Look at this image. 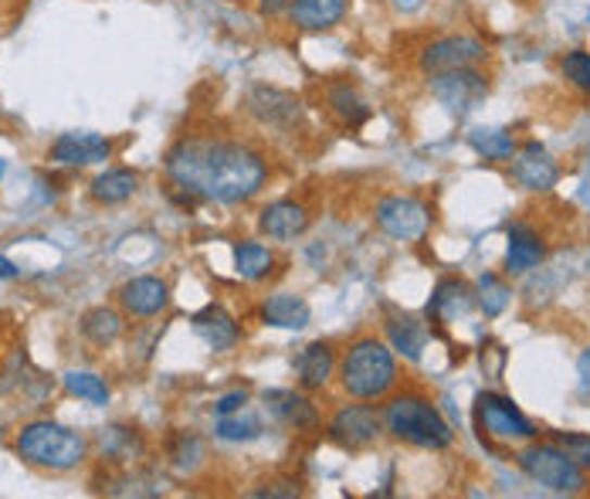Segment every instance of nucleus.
Returning <instances> with one entry per match:
<instances>
[{
	"label": "nucleus",
	"instance_id": "obj_29",
	"mask_svg": "<svg viewBox=\"0 0 590 499\" xmlns=\"http://www.w3.org/2000/svg\"><path fill=\"white\" fill-rule=\"evenodd\" d=\"M468 144H472V150L479 153V157L495 160V163L513 160V153H516L513 133H505V129H475V133L468 136Z\"/></svg>",
	"mask_w": 590,
	"mask_h": 499
},
{
	"label": "nucleus",
	"instance_id": "obj_20",
	"mask_svg": "<svg viewBox=\"0 0 590 499\" xmlns=\"http://www.w3.org/2000/svg\"><path fill=\"white\" fill-rule=\"evenodd\" d=\"M336 371V350L323 340L309 344L299 357H296V377L302 391H323Z\"/></svg>",
	"mask_w": 590,
	"mask_h": 499
},
{
	"label": "nucleus",
	"instance_id": "obj_12",
	"mask_svg": "<svg viewBox=\"0 0 590 499\" xmlns=\"http://www.w3.org/2000/svg\"><path fill=\"white\" fill-rule=\"evenodd\" d=\"M286 17L296 32L305 35H323L340 27L350 17V0H289Z\"/></svg>",
	"mask_w": 590,
	"mask_h": 499
},
{
	"label": "nucleus",
	"instance_id": "obj_33",
	"mask_svg": "<svg viewBox=\"0 0 590 499\" xmlns=\"http://www.w3.org/2000/svg\"><path fill=\"white\" fill-rule=\"evenodd\" d=\"M201 456H204L201 438L190 435V432H180V435L171 441V459H174V465H177V469H193V465H197V459H201Z\"/></svg>",
	"mask_w": 590,
	"mask_h": 499
},
{
	"label": "nucleus",
	"instance_id": "obj_28",
	"mask_svg": "<svg viewBox=\"0 0 590 499\" xmlns=\"http://www.w3.org/2000/svg\"><path fill=\"white\" fill-rule=\"evenodd\" d=\"M265 432L262 419L255 411H231V414H221L217 425H214V435L224 438V441H255L259 435Z\"/></svg>",
	"mask_w": 590,
	"mask_h": 499
},
{
	"label": "nucleus",
	"instance_id": "obj_36",
	"mask_svg": "<svg viewBox=\"0 0 590 499\" xmlns=\"http://www.w3.org/2000/svg\"><path fill=\"white\" fill-rule=\"evenodd\" d=\"M577 377H580V395L590 398V347L577 360Z\"/></svg>",
	"mask_w": 590,
	"mask_h": 499
},
{
	"label": "nucleus",
	"instance_id": "obj_31",
	"mask_svg": "<svg viewBox=\"0 0 590 499\" xmlns=\"http://www.w3.org/2000/svg\"><path fill=\"white\" fill-rule=\"evenodd\" d=\"M510 286H505L499 275H482L479 279V307L486 310V316H499L505 307H510Z\"/></svg>",
	"mask_w": 590,
	"mask_h": 499
},
{
	"label": "nucleus",
	"instance_id": "obj_6",
	"mask_svg": "<svg viewBox=\"0 0 590 499\" xmlns=\"http://www.w3.org/2000/svg\"><path fill=\"white\" fill-rule=\"evenodd\" d=\"M431 96L448 109L452 116H468L472 109H479L489 96V75H482L475 65L431 75Z\"/></svg>",
	"mask_w": 590,
	"mask_h": 499
},
{
	"label": "nucleus",
	"instance_id": "obj_7",
	"mask_svg": "<svg viewBox=\"0 0 590 499\" xmlns=\"http://www.w3.org/2000/svg\"><path fill=\"white\" fill-rule=\"evenodd\" d=\"M486 45L472 35H444L435 38L420 48L417 54V68L425 75H441V72H455V68H468V65H479L486 59Z\"/></svg>",
	"mask_w": 590,
	"mask_h": 499
},
{
	"label": "nucleus",
	"instance_id": "obj_18",
	"mask_svg": "<svg viewBox=\"0 0 590 499\" xmlns=\"http://www.w3.org/2000/svg\"><path fill=\"white\" fill-rule=\"evenodd\" d=\"M193 333L201 337L211 350L224 353V350H235L238 347V337H241V329L235 323V316L217 307V302H211V307H204L201 313L193 316Z\"/></svg>",
	"mask_w": 590,
	"mask_h": 499
},
{
	"label": "nucleus",
	"instance_id": "obj_38",
	"mask_svg": "<svg viewBox=\"0 0 590 499\" xmlns=\"http://www.w3.org/2000/svg\"><path fill=\"white\" fill-rule=\"evenodd\" d=\"M17 265L11 262V259H4V255H0V279H17Z\"/></svg>",
	"mask_w": 590,
	"mask_h": 499
},
{
	"label": "nucleus",
	"instance_id": "obj_10",
	"mask_svg": "<svg viewBox=\"0 0 590 499\" xmlns=\"http://www.w3.org/2000/svg\"><path fill=\"white\" fill-rule=\"evenodd\" d=\"M248 113L259 120V126L265 129H296L302 123V102L289 92V89H278V86H251L248 99Z\"/></svg>",
	"mask_w": 590,
	"mask_h": 499
},
{
	"label": "nucleus",
	"instance_id": "obj_23",
	"mask_svg": "<svg viewBox=\"0 0 590 499\" xmlns=\"http://www.w3.org/2000/svg\"><path fill=\"white\" fill-rule=\"evenodd\" d=\"M136 190H139V177H136V171H129V166H112V171H102V174L89 184L92 201H96V204H105V208L129 201Z\"/></svg>",
	"mask_w": 590,
	"mask_h": 499
},
{
	"label": "nucleus",
	"instance_id": "obj_11",
	"mask_svg": "<svg viewBox=\"0 0 590 499\" xmlns=\"http://www.w3.org/2000/svg\"><path fill=\"white\" fill-rule=\"evenodd\" d=\"M329 438L343 449H367L384 435V414L371 404H343L329 419Z\"/></svg>",
	"mask_w": 590,
	"mask_h": 499
},
{
	"label": "nucleus",
	"instance_id": "obj_4",
	"mask_svg": "<svg viewBox=\"0 0 590 499\" xmlns=\"http://www.w3.org/2000/svg\"><path fill=\"white\" fill-rule=\"evenodd\" d=\"M384 428L417 449L441 452L455 441L452 425L444 422V414L420 395H398L384 404Z\"/></svg>",
	"mask_w": 590,
	"mask_h": 499
},
{
	"label": "nucleus",
	"instance_id": "obj_19",
	"mask_svg": "<svg viewBox=\"0 0 590 499\" xmlns=\"http://www.w3.org/2000/svg\"><path fill=\"white\" fill-rule=\"evenodd\" d=\"M265 404L275 419L289 425L292 432H316L319 428L316 404L302 395H296V391H265Z\"/></svg>",
	"mask_w": 590,
	"mask_h": 499
},
{
	"label": "nucleus",
	"instance_id": "obj_24",
	"mask_svg": "<svg viewBox=\"0 0 590 499\" xmlns=\"http://www.w3.org/2000/svg\"><path fill=\"white\" fill-rule=\"evenodd\" d=\"M78 333L86 337L92 347H112L123 337V316L112 307H92L81 313L78 320Z\"/></svg>",
	"mask_w": 590,
	"mask_h": 499
},
{
	"label": "nucleus",
	"instance_id": "obj_39",
	"mask_svg": "<svg viewBox=\"0 0 590 499\" xmlns=\"http://www.w3.org/2000/svg\"><path fill=\"white\" fill-rule=\"evenodd\" d=\"M262 4H265L268 11H286V4H289V0H262Z\"/></svg>",
	"mask_w": 590,
	"mask_h": 499
},
{
	"label": "nucleus",
	"instance_id": "obj_2",
	"mask_svg": "<svg viewBox=\"0 0 590 499\" xmlns=\"http://www.w3.org/2000/svg\"><path fill=\"white\" fill-rule=\"evenodd\" d=\"M14 452L21 462L48 469V473H68V469L81 465L89 456V441L86 435H78L59 422H27L17 438H14Z\"/></svg>",
	"mask_w": 590,
	"mask_h": 499
},
{
	"label": "nucleus",
	"instance_id": "obj_25",
	"mask_svg": "<svg viewBox=\"0 0 590 499\" xmlns=\"http://www.w3.org/2000/svg\"><path fill=\"white\" fill-rule=\"evenodd\" d=\"M235 272L244 283H262L275 272V255L272 248H265L262 241H238L235 245Z\"/></svg>",
	"mask_w": 590,
	"mask_h": 499
},
{
	"label": "nucleus",
	"instance_id": "obj_17",
	"mask_svg": "<svg viewBox=\"0 0 590 499\" xmlns=\"http://www.w3.org/2000/svg\"><path fill=\"white\" fill-rule=\"evenodd\" d=\"M309 228V211L299 201H275L265 204L259 214V232L272 241H292L305 235Z\"/></svg>",
	"mask_w": 590,
	"mask_h": 499
},
{
	"label": "nucleus",
	"instance_id": "obj_13",
	"mask_svg": "<svg viewBox=\"0 0 590 499\" xmlns=\"http://www.w3.org/2000/svg\"><path fill=\"white\" fill-rule=\"evenodd\" d=\"M112 157V140L102 133H62L48 147V160L59 166H89Z\"/></svg>",
	"mask_w": 590,
	"mask_h": 499
},
{
	"label": "nucleus",
	"instance_id": "obj_37",
	"mask_svg": "<svg viewBox=\"0 0 590 499\" xmlns=\"http://www.w3.org/2000/svg\"><path fill=\"white\" fill-rule=\"evenodd\" d=\"M387 4L398 14H417V11H425L428 0H387Z\"/></svg>",
	"mask_w": 590,
	"mask_h": 499
},
{
	"label": "nucleus",
	"instance_id": "obj_1",
	"mask_svg": "<svg viewBox=\"0 0 590 499\" xmlns=\"http://www.w3.org/2000/svg\"><path fill=\"white\" fill-rule=\"evenodd\" d=\"M163 166L180 190L217 204H244L268 180L265 157L224 136H184L171 147Z\"/></svg>",
	"mask_w": 590,
	"mask_h": 499
},
{
	"label": "nucleus",
	"instance_id": "obj_3",
	"mask_svg": "<svg viewBox=\"0 0 590 499\" xmlns=\"http://www.w3.org/2000/svg\"><path fill=\"white\" fill-rule=\"evenodd\" d=\"M340 384L356 401H380L398 384V360L377 337H360L340 360Z\"/></svg>",
	"mask_w": 590,
	"mask_h": 499
},
{
	"label": "nucleus",
	"instance_id": "obj_22",
	"mask_svg": "<svg viewBox=\"0 0 590 499\" xmlns=\"http://www.w3.org/2000/svg\"><path fill=\"white\" fill-rule=\"evenodd\" d=\"M547 255L543 238L532 232L529 225H513L510 228V252H505V272L510 275H523L532 265H540Z\"/></svg>",
	"mask_w": 590,
	"mask_h": 499
},
{
	"label": "nucleus",
	"instance_id": "obj_40",
	"mask_svg": "<svg viewBox=\"0 0 590 499\" xmlns=\"http://www.w3.org/2000/svg\"><path fill=\"white\" fill-rule=\"evenodd\" d=\"M0 441H4V435H0Z\"/></svg>",
	"mask_w": 590,
	"mask_h": 499
},
{
	"label": "nucleus",
	"instance_id": "obj_16",
	"mask_svg": "<svg viewBox=\"0 0 590 499\" xmlns=\"http://www.w3.org/2000/svg\"><path fill=\"white\" fill-rule=\"evenodd\" d=\"M323 102H326V113H329L336 123H340V126H347V129H360L363 123L371 120L367 99H363V96L356 92V86H350L347 78L329 82L326 92H323Z\"/></svg>",
	"mask_w": 590,
	"mask_h": 499
},
{
	"label": "nucleus",
	"instance_id": "obj_35",
	"mask_svg": "<svg viewBox=\"0 0 590 499\" xmlns=\"http://www.w3.org/2000/svg\"><path fill=\"white\" fill-rule=\"evenodd\" d=\"M248 404V391H231V395H224L214 401V414L221 419V414H231V411H241Z\"/></svg>",
	"mask_w": 590,
	"mask_h": 499
},
{
	"label": "nucleus",
	"instance_id": "obj_21",
	"mask_svg": "<svg viewBox=\"0 0 590 499\" xmlns=\"http://www.w3.org/2000/svg\"><path fill=\"white\" fill-rule=\"evenodd\" d=\"M262 320L275 329H305L313 320V310L296 292H275L262 302Z\"/></svg>",
	"mask_w": 590,
	"mask_h": 499
},
{
	"label": "nucleus",
	"instance_id": "obj_8",
	"mask_svg": "<svg viewBox=\"0 0 590 499\" xmlns=\"http://www.w3.org/2000/svg\"><path fill=\"white\" fill-rule=\"evenodd\" d=\"M475 422H479L482 435L499 438V441L537 438V425H532L510 398H499V395H482L475 401Z\"/></svg>",
	"mask_w": 590,
	"mask_h": 499
},
{
	"label": "nucleus",
	"instance_id": "obj_15",
	"mask_svg": "<svg viewBox=\"0 0 590 499\" xmlns=\"http://www.w3.org/2000/svg\"><path fill=\"white\" fill-rule=\"evenodd\" d=\"M120 307L139 320L160 316L166 307H171V286L156 279V275H136V279H129L120 289Z\"/></svg>",
	"mask_w": 590,
	"mask_h": 499
},
{
	"label": "nucleus",
	"instance_id": "obj_26",
	"mask_svg": "<svg viewBox=\"0 0 590 499\" xmlns=\"http://www.w3.org/2000/svg\"><path fill=\"white\" fill-rule=\"evenodd\" d=\"M468 307H472L468 286L459 283V279H444V283H438V289H435V296L428 302V316L431 320H455Z\"/></svg>",
	"mask_w": 590,
	"mask_h": 499
},
{
	"label": "nucleus",
	"instance_id": "obj_5",
	"mask_svg": "<svg viewBox=\"0 0 590 499\" xmlns=\"http://www.w3.org/2000/svg\"><path fill=\"white\" fill-rule=\"evenodd\" d=\"M519 469L532 479L547 486L550 492H583L587 489V476L583 469L556 446V441H532L516 456Z\"/></svg>",
	"mask_w": 590,
	"mask_h": 499
},
{
	"label": "nucleus",
	"instance_id": "obj_27",
	"mask_svg": "<svg viewBox=\"0 0 590 499\" xmlns=\"http://www.w3.org/2000/svg\"><path fill=\"white\" fill-rule=\"evenodd\" d=\"M387 340H390V350L404 353L407 360H420V350H425V326L411 316H401V320H390L387 323Z\"/></svg>",
	"mask_w": 590,
	"mask_h": 499
},
{
	"label": "nucleus",
	"instance_id": "obj_30",
	"mask_svg": "<svg viewBox=\"0 0 590 499\" xmlns=\"http://www.w3.org/2000/svg\"><path fill=\"white\" fill-rule=\"evenodd\" d=\"M65 391L72 398H81V401L96 404V408L109 404V384H105V377H99L92 371H68L65 374Z\"/></svg>",
	"mask_w": 590,
	"mask_h": 499
},
{
	"label": "nucleus",
	"instance_id": "obj_14",
	"mask_svg": "<svg viewBox=\"0 0 590 499\" xmlns=\"http://www.w3.org/2000/svg\"><path fill=\"white\" fill-rule=\"evenodd\" d=\"M513 177L526 190H550L560 180V166L547 153V147H540L537 140H529L513 153Z\"/></svg>",
	"mask_w": 590,
	"mask_h": 499
},
{
	"label": "nucleus",
	"instance_id": "obj_32",
	"mask_svg": "<svg viewBox=\"0 0 590 499\" xmlns=\"http://www.w3.org/2000/svg\"><path fill=\"white\" fill-rule=\"evenodd\" d=\"M560 72H564V78L570 82L574 89L587 92L590 96V51H567L564 62H560Z\"/></svg>",
	"mask_w": 590,
	"mask_h": 499
},
{
	"label": "nucleus",
	"instance_id": "obj_9",
	"mask_svg": "<svg viewBox=\"0 0 590 499\" xmlns=\"http://www.w3.org/2000/svg\"><path fill=\"white\" fill-rule=\"evenodd\" d=\"M377 225L384 235L398 238V241H420L431 228V211L425 201L404 198V194H393L377 204Z\"/></svg>",
	"mask_w": 590,
	"mask_h": 499
},
{
	"label": "nucleus",
	"instance_id": "obj_34",
	"mask_svg": "<svg viewBox=\"0 0 590 499\" xmlns=\"http://www.w3.org/2000/svg\"><path fill=\"white\" fill-rule=\"evenodd\" d=\"M553 441H556V446L564 449L580 469H590V435H583V432H556Z\"/></svg>",
	"mask_w": 590,
	"mask_h": 499
}]
</instances>
